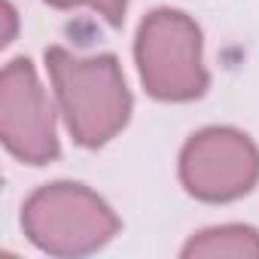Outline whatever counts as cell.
Segmentation results:
<instances>
[{
	"label": "cell",
	"instance_id": "cell-4",
	"mask_svg": "<svg viewBox=\"0 0 259 259\" xmlns=\"http://www.w3.org/2000/svg\"><path fill=\"white\" fill-rule=\"evenodd\" d=\"M259 180V150L238 128H204L180 153V183L198 201H235Z\"/></svg>",
	"mask_w": 259,
	"mask_h": 259
},
{
	"label": "cell",
	"instance_id": "cell-6",
	"mask_svg": "<svg viewBox=\"0 0 259 259\" xmlns=\"http://www.w3.org/2000/svg\"><path fill=\"white\" fill-rule=\"evenodd\" d=\"M186 259H259V232L253 226H213L186 241Z\"/></svg>",
	"mask_w": 259,
	"mask_h": 259
},
{
	"label": "cell",
	"instance_id": "cell-1",
	"mask_svg": "<svg viewBox=\"0 0 259 259\" xmlns=\"http://www.w3.org/2000/svg\"><path fill=\"white\" fill-rule=\"evenodd\" d=\"M46 67L67 132L79 147H104L125 128L132 116V92L113 55L82 58L52 46L46 49Z\"/></svg>",
	"mask_w": 259,
	"mask_h": 259
},
{
	"label": "cell",
	"instance_id": "cell-2",
	"mask_svg": "<svg viewBox=\"0 0 259 259\" xmlns=\"http://www.w3.org/2000/svg\"><path fill=\"white\" fill-rule=\"evenodd\" d=\"M22 229L28 241L49 256H85L113 241L119 217L89 186L58 180L40 186L25 201Z\"/></svg>",
	"mask_w": 259,
	"mask_h": 259
},
{
	"label": "cell",
	"instance_id": "cell-7",
	"mask_svg": "<svg viewBox=\"0 0 259 259\" xmlns=\"http://www.w3.org/2000/svg\"><path fill=\"white\" fill-rule=\"evenodd\" d=\"M46 4L58 10H92L101 19H107L113 28L122 25L125 10H128V0H46Z\"/></svg>",
	"mask_w": 259,
	"mask_h": 259
},
{
	"label": "cell",
	"instance_id": "cell-3",
	"mask_svg": "<svg viewBox=\"0 0 259 259\" xmlns=\"http://www.w3.org/2000/svg\"><path fill=\"white\" fill-rule=\"evenodd\" d=\"M144 89L159 101H195L207 89L201 28L180 10L150 13L135 40Z\"/></svg>",
	"mask_w": 259,
	"mask_h": 259
},
{
	"label": "cell",
	"instance_id": "cell-8",
	"mask_svg": "<svg viewBox=\"0 0 259 259\" xmlns=\"http://www.w3.org/2000/svg\"><path fill=\"white\" fill-rule=\"evenodd\" d=\"M4 13H7V34H4V46H10V43H13V37H16V10H13V4H4Z\"/></svg>",
	"mask_w": 259,
	"mask_h": 259
},
{
	"label": "cell",
	"instance_id": "cell-5",
	"mask_svg": "<svg viewBox=\"0 0 259 259\" xmlns=\"http://www.w3.org/2000/svg\"><path fill=\"white\" fill-rule=\"evenodd\" d=\"M0 138L25 165L58 159L52 101L28 58H16L0 73Z\"/></svg>",
	"mask_w": 259,
	"mask_h": 259
}]
</instances>
